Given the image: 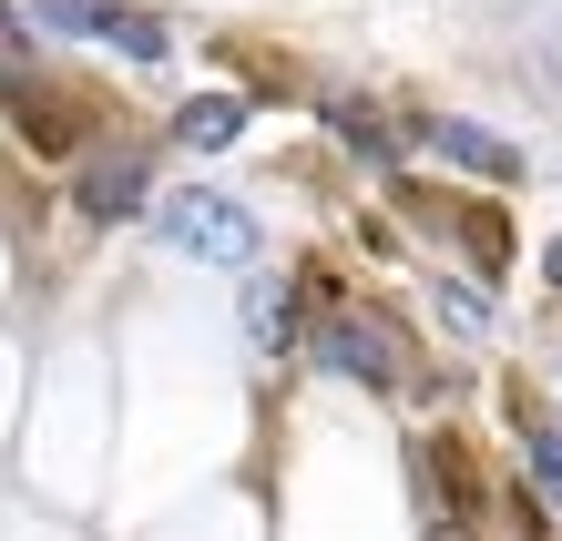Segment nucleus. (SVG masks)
<instances>
[{"label": "nucleus", "mask_w": 562, "mask_h": 541, "mask_svg": "<svg viewBox=\"0 0 562 541\" xmlns=\"http://www.w3.org/2000/svg\"><path fill=\"white\" fill-rule=\"evenodd\" d=\"M429 154H450L460 174H481V184H521V154L502 144V133H481V123H460V113H429V123H409Z\"/></svg>", "instance_id": "3"}, {"label": "nucleus", "mask_w": 562, "mask_h": 541, "mask_svg": "<svg viewBox=\"0 0 562 541\" xmlns=\"http://www.w3.org/2000/svg\"><path fill=\"white\" fill-rule=\"evenodd\" d=\"M429 541H471V521H440V531H429Z\"/></svg>", "instance_id": "13"}, {"label": "nucleus", "mask_w": 562, "mask_h": 541, "mask_svg": "<svg viewBox=\"0 0 562 541\" xmlns=\"http://www.w3.org/2000/svg\"><path fill=\"white\" fill-rule=\"evenodd\" d=\"M327 123H338V144H358L369 164H389V144H400V133H389L379 113H358V103H327Z\"/></svg>", "instance_id": "11"}, {"label": "nucleus", "mask_w": 562, "mask_h": 541, "mask_svg": "<svg viewBox=\"0 0 562 541\" xmlns=\"http://www.w3.org/2000/svg\"><path fill=\"white\" fill-rule=\"evenodd\" d=\"M236 133H246V103H236V92H205V103L175 113V144H194V154H225Z\"/></svg>", "instance_id": "6"}, {"label": "nucleus", "mask_w": 562, "mask_h": 541, "mask_svg": "<svg viewBox=\"0 0 562 541\" xmlns=\"http://www.w3.org/2000/svg\"><path fill=\"white\" fill-rule=\"evenodd\" d=\"M21 133H31V154H72V144H82L72 92H31V103H21Z\"/></svg>", "instance_id": "8"}, {"label": "nucleus", "mask_w": 562, "mask_h": 541, "mask_svg": "<svg viewBox=\"0 0 562 541\" xmlns=\"http://www.w3.org/2000/svg\"><path fill=\"white\" fill-rule=\"evenodd\" d=\"M532 470H542V491L562 500V429H532Z\"/></svg>", "instance_id": "12"}, {"label": "nucleus", "mask_w": 562, "mask_h": 541, "mask_svg": "<svg viewBox=\"0 0 562 541\" xmlns=\"http://www.w3.org/2000/svg\"><path fill=\"white\" fill-rule=\"evenodd\" d=\"M460 246L481 256V277H502V266H512V225L491 215V205H471V215H460Z\"/></svg>", "instance_id": "10"}, {"label": "nucleus", "mask_w": 562, "mask_h": 541, "mask_svg": "<svg viewBox=\"0 0 562 541\" xmlns=\"http://www.w3.org/2000/svg\"><path fill=\"white\" fill-rule=\"evenodd\" d=\"M42 21L52 31H82V42H113L123 61H164L175 42H164V21L134 11V0H42Z\"/></svg>", "instance_id": "2"}, {"label": "nucleus", "mask_w": 562, "mask_h": 541, "mask_svg": "<svg viewBox=\"0 0 562 541\" xmlns=\"http://www.w3.org/2000/svg\"><path fill=\"white\" fill-rule=\"evenodd\" d=\"M317 358L338 379H369V388H400V358H389V327H358V317H327L317 327Z\"/></svg>", "instance_id": "5"}, {"label": "nucleus", "mask_w": 562, "mask_h": 541, "mask_svg": "<svg viewBox=\"0 0 562 541\" xmlns=\"http://www.w3.org/2000/svg\"><path fill=\"white\" fill-rule=\"evenodd\" d=\"M552 286H562V235H552Z\"/></svg>", "instance_id": "14"}, {"label": "nucleus", "mask_w": 562, "mask_h": 541, "mask_svg": "<svg viewBox=\"0 0 562 541\" xmlns=\"http://www.w3.org/2000/svg\"><path fill=\"white\" fill-rule=\"evenodd\" d=\"M0 113H11V72H0Z\"/></svg>", "instance_id": "15"}, {"label": "nucleus", "mask_w": 562, "mask_h": 541, "mask_svg": "<svg viewBox=\"0 0 562 541\" xmlns=\"http://www.w3.org/2000/svg\"><path fill=\"white\" fill-rule=\"evenodd\" d=\"M429 481H440L450 521H471V511H481V470H471V450H460V439H429Z\"/></svg>", "instance_id": "9"}, {"label": "nucleus", "mask_w": 562, "mask_h": 541, "mask_svg": "<svg viewBox=\"0 0 562 541\" xmlns=\"http://www.w3.org/2000/svg\"><path fill=\"white\" fill-rule=\"evenodd\" d=\"M144 194H154V164H144V154H92V164H82V215H92V225L144 215Z\"/></svg>", "instance_id": "4"}, {"label": "nucleus", "mask_w": 562, "mask_h": 541, "mask_svg": "<svg viewBox=\"0 0 562 541\" xmlns=\"http://www.w3.org/2000/svg\"><path fill=\"white\" fill-rule=\"evenodd\" d=\"M164 235H175L184 256H205V266H256V215L236 194H175V205H164Z\"/></svg>", "instance_id": "1"}, {"label": "nucleus", "mask_w": 562, "mask_h": 541, "mask_svg": "<svg viewBox=\"0 0 562 541\" xmlns=\"http://www.w3.org/2000/svg\"><path fill=\"white\" fill-rule=\"evenodd\" d=\"M246 337H256V358H286V348H296V307H286V286L246 277Z\"/></svg>", "instance_id": "7"}]
</instances>
